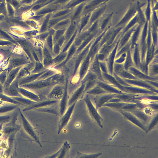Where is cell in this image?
I'll return each instance as SVG.
<instances>
[{"mask_svg":"<svg viewBox=\"0 0 158 158\" xmlns=\"http://www.w3.org/2000/svg\"><path fill=\"white\" fill-rule=\"evenodd\" d=\"M145 4L140 3L139 1L131 3L126 14L116 26L124 25L128 23L135 15L139 8L143 7Z\"/></svg>","mask_w":158,"mask_h":158,"instance_id":"obj_1","label":"cell"},{"mask_svg":"<svg viewBox=\"0 0 158 158\" xmlns=\"http://www.w3.org/2000/svg\"><path fill=\"white\" fill-rule=\"evenodd\" d=\"M77 101H75L69 106L64 114L61 116L58 122V134H60L62 130L67 125L70 121Z\"/></svg>","mask_w":158,"mask_h":158,"instance_id":"obj_2","label":"cell"},{"mask_svg":"<svg viewBox=\"0 0 158 158\" xmlns=\"http://www.w3.org/2000/svg\"><path fill=\"white\" fill-rule=\"evenodd\" d=\"M83 100L86 105L87 111L91 118L100 127H102L101 124V117L100 116L88 97H86Z\"/></svg>","mask_w":158,"mask_h":158,"instance_id":"obj_3","label":"cell"},{"mask_svg":"<svg viewBox=\"0 0 158 158\" xmlns=\"http://www.w3.org/2000/svg\"><path fill=\"white\" fill-rule=\"evenodd\" d=\"M23 121L24 127L31 141L35 142L39 144L41 147H42V145L40 141L39 135L37 132L23 117Z\"/></svg>","mask_w":158,"mask_h":158,"instance_id":"obj_4","label":"cell"},{"mask_svg":"<svg viewBox=\"0 0 158 158\" xmlns=\"http://www.w3.org/2000/svg\"><path fill=\"white\" fill-rule=\"evenodd\" d=\"M109 0H89L84 6L81 16L91 13L93 10Z\"/></svg>","mask_w":158,"mask_h":158,"instance_id":"obj_5","label":"cell"},{"mask_svg":"<svg viewBox=\"0 0 158 158\" xmlns=\"http://www.w3.org/2000/svg\"><path fill=\"white\" fill-rule=\"evenodd\" d=\"M106 7V3H104L91 12L89 21L86 26V28H88L92 25L94 22L100 18L103 15Z\"/></svg>","mask_w":158,"mask_h":158,"instance_id":"obj_6","label":"cell"},{"mask_svg":"<svg viewBox=\"0 0 158 158\" xmlns=\"http://www.w3.org/2000/svg\"><path fill=\"white\" fill-rule=\"evenodd\" d=\"M63 9L62 6L59 4L50 3L35 12L36 15H45L49 13H53Z\"/></svg>","mask_w":158,"mask_h":158,"instance_id":"obj_7","label":"cell"},{"mask_svg":"<svg viewBox=\"0 0 158 158\" xmlns=\"http://www.w3.org/2000/svg\"><path fill=\"white\" fill-rule=\"evenodd\" d=\"M59 100L49 99L44 101H41L37 102L35 104L30 106L27 108V110L32 109H36L40 108L49 106L57 104Z\"/></svg>","mask_w":158,"mask_h":158,"instance_id":"obj_8","label":"cell"},{"mask_svg":"<svg viewBox=\"0 0 158 158\" xmlns=\"http://www.w3.org/2000/svg\"><path fill=\"white\" fill-rule=\"evenodd\" d=\"M86 3V2L82 3L73 9V13L70 17L71 22L79 21Z\"/></svg>","mask_w":158,"mask_h":158,"instance_id":"obj_9","label":"cell"},{"mask_svg":"<svg viewBox=\"0 0 158 158\" xmlns=\"http://www.w3.org/2000/svg\"><path fill=\"white\" fill-rule=\"evenodd\" d=\"M49 106L36 109V110L42 112L50 113L61 117L58 108V105L52 107Z\"/></svg>","mask_w":158,"mask_h":158,"instance_id":"obj_10","label":"cell"},{"mask_svg":"<svg viewBox=\"0 0 158 158\" xmlns=\"http://www.w3.org/2000/svg\"><path fill=\"white\" fill-rule=\"evenodd\" d=\"M113 13L102 15L99 19L98 25L101 28L105 27L111 21Z\"/></svg>","mask_w":158,"mask_h":158,"instance_id":"obj_11","label":"cell"},{"mask_svg":"<svg viewBox=\"0 0 158 158\" xmlns=\"http://www.w3.org/2000/svg\"><path fill=\"white\" fill-rule=\"evenodd\" d=\"M70 148V145L67 141L64 142L62 147L59 150V154L58 158H66L68 155Z\"/></svg>","mask_w":158,"mask_h":158,"instance_id":"obj_12","label":"cell"},{"mask_svg":"<svg viewBox=\"0 0 158 158\" xmlns=\"http://www.w3.org/2000/svg\"><path fill=\"white\" fill-rule=\"evenodd\" d=\"M121 113L129 120L133 123L135 124L136 125L140 127L141 128L145 130V128L143 127L144 126H143L141 123L140 122L137 118L133 116L126 112H121Z\"/></svg>","mask_w":158,"mask_h":158,"instance_id":"obj_13","label":"cell"},{"mask_svg":"<svg viewBox=\"0 0 158 158\" xmlns=\"http://www.w3.org/2000/svg\"><path fill=\"white\" fill-rule=\"evenodd\" d=\"M73 11L69 14L62 17L55 18L50 19L49 21L48 27L50 28L53 27L54 25L61 21L70 18L72 15Z\"/></svg>","mask_w":158,"mask_h":158,"instance_id":"obj_14","label":"cell"},{"mask_svg":"<svg viewBox=\"0 0 158 158\" xmlns=\"http://www.w3.org/2000/svg\"><path fill=\"white\" fill-rule=\"evenodd\" d=\"M89 0H70L62 7L63 9H73L76 6L82 3L87 2Z\"/></svg>","mask_w":158,"mask_h":158,"instance_id":"obj_15","label":"cell"},{"mask_svg":"<svg viewBox=\"0 0 158 158\" xmlns=\"http://www.w3.org/2000/svg\"><path fill=\"white\" fill-rule=\"evenodd\" d=\"M73 9H63L53 13L50 19L55 18L64 16L72 12Z\"/></svg>","mask_w":158,"mask_h":158,"instance_id":"obj_16","label":"cell"},{"mask_svg":"<svg viewBox=\"0 0 158 158\" xmlns=\"http://www.w3.org/2000/svg\"><path fill=\"white\" fill-rule=\"evenodd\" d=\"M91 13L82 16L81 17L78 24V26H79L80 30H81L87 25L89 21Z\"/></svg>","mask_w":158,"mask_h":158,"instance_id":"obj_17","label":"cell"},{"mask_svg":"<svg viewBox=\"0 0 158 158\" xmlns=\"http://www.w3.org/2000/svg\"><path fill=\"white\" fill-rule=\"evenodd\" d=\"M152 8L150 0H148L146 8L144 13L146 21L149 22L151 21L152 15Z\"/></svg>","mask_w":158,"mask_h":158,"instance_id":"obj_18","label":"cell"},{"mask_svg":"<svg viewBox=\"0 0 158 158\" xmlns=\"http://www.w3.org/2000/svg\"><path fill=\"white\" fill-rule=\"evenodd\" d=\"M53 14V13H49L44 16L41 23V31L45 30L47 27H48L49 21Z\"/></svg>","mask_w":158,"mask_h":158,"instance_id":"obj_19","label":"cell"},{"mask_svg":"<svg viewBox=\"0 0 158 158\" xmlns=\"http://www.w3.org/2000/svg\"><path fill=\"white\" fill-rule=\"evenodd\" d=\"M71 21L70 18L63 20L54 25L53 27L55 29L63 28L69 26Z\"/></svg>","mask_w":158,"mask_h":158,"instance_id":"obj_20","label":"cell"},{"mask_svg":"<svg viewBox=\"0 0 158 158\" xmlns=\"http://www.w3.org/2000/svg\"><path fill=\"white\" fill-rule=\"evenodd\" d=\"M101 154L98 153L97 154H89L81 153L79 152H77V155L75 158H96L99 156Z\"/></svg>","mask_w":158,"mask_h":158,"instance_id":"obj_21","label":"cell"},{"mask_svg":"<svg viewBox=\"0 0 158 158\" xmlns=\"http://www.w3.org/2000/svg\"><path fill=\"white\" fill-rule=\"evenodd\" d=\"M70 0H56L52 2V3L54 4L61 5L63 7V6L68 3Z\"/></svg>","mask_w":158,"mask_h":158,"instance_id":"obj_22","label":"cell"},{"mask_svg":"<svg viewBox=\"0 0 158 158\" xmlns=\"http://www.w3.org/2000/svg\"><path fill=\"white\" fill-rule=\"evenodd\" d=\"M45 15H36L32 17V19L35 20L36 21H39L41 24L43 18Z\"/></svg>","mask_w":158,"mask_h":158,"instance_id":"obj_23","label":"cell"},{"mask_svg":"<svg viewBox=\"0 0 158 158\" xmlns=\"http://www.w3.org/2000/svg\"><path fill=\"white\" fill-rule=\"evenodd\" d=\"M135 114H136V115L138 116L139 118H141V119L144 121L147 120L146 116L144 113L140 112H135Z\"/></svg>","mask_w":158,"mask_h":158,"instance_id":"obj_24","label":"cell"},{"mask_svg":"<svg viewBox=\"0 0 158 158\" xmlns=\"http://www.w3.org/2000/svg\"><path fill=\"white\" fill-rule=\"evenodd\" d=\"M157 116L153 120L152 122L149 125V129L153 127L156 124V122H157Z\"/></svg>","mask_w":158,"mask_h":158,"instance_id":"obj_25","label":"cell"},{"mask_svg":"<svg viewBox=\"0 0 158 158\" xmlns=\"http://www.w3.org/2000/svg\"><path fill=\"white\" fill-rule=\"evenodd\" d=\"M144 111L146 114L148 115H151L152 114V111L151 110V109H150V108H146L144 109Z\"/></svg>","mask_w":158,"mask_h":158,"instance_id":"obj_26","label":"cell"},{"mask_svg":"<svg viewBox=\"0 0 158 158\" xmlns=\"http://www.w3.org/2000/svg\"><path fill=\"white\" fill-rule=\"evenodd\" d=\"M13 21H14V22H15V23H17L18 24H20L22 25H23V26H27V24L23 22H20V21H19L15 20H14Z\"/></svg>","mask_w":158,"mask_h":158,"instance_id":"obj_27","label":"cell"},{"mask_svg":"<svg viewBox=\"0 0 158 158\" xmlns=\"http://www.w3.org/2000/svg\"><path fill=\"white\" fill-rule=\"evenodd\" d=\"M7 118H4L3 117H0V121L2 122V121L3 120H6L7 119Z\"/></svg>","mask_w":158,"mask_h":158,"instance_id":"obj_28","label":"cell"}]
</instances>
